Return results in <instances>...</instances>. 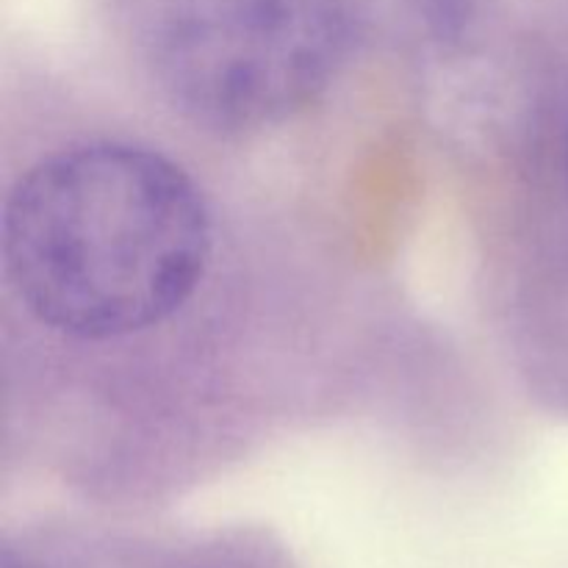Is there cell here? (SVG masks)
Wrapping results in <instances>:
<instances>
[{"mask_svg":"<svg viewBox=\"0 0 568 568\" xmlns=\"http://www.w3.org/2000/svg\"><path fill=\"white\" fill-rule=\"evenodd\" d=\"M209 258L203 194L153 150H64L6 200V275L26 308L67 336H131L170 320L197 292Z\"/></svg>","mask_w":568,"mask_h":568,"instance_id":"6da1fadb","label":"cell"},{"mask_svg":"<svg viewBox=\"0 0 568 568\" xmlns=\"http://www.w3.org/2000/svg\"><path fill=\"white\" fill-rule=\"evenodd\" d=\"M0 568H37L26 555H17L14 549L6 547L3 549V558H0Z\"/></svg>","mask_w":568,"mask_h":568,"instance_id":"277c9868","label":"cell"},{"mask_svg":"<svg viewBox=\"0 0 568 568\" xmlns=\"http://www.w3.org/2000/svg\"><path fill=\"white\" fill-rule=\"evenodd\" d=\"M355 39L353 0H166L153 64L181 114L211 131L247 133L316 103Z\"/></svg>","mask_w":568,"mask_h":568,"instance_id":"7a4b0ae2","label":"cell"},{"mask_svg":"<svg viewBox=\"0 0 568 568\" xmlns=\"http://www.w3.org/2000/svg\"><path fill=\"white\" fill-rule=\"evenodd\" d=\"M419 3L438 37H458L475 9V0H419Z\"/></svg>","mask_w":568,"mask_h":568,"instance_id":"3957f363","label":"cell"}]
</instances>
